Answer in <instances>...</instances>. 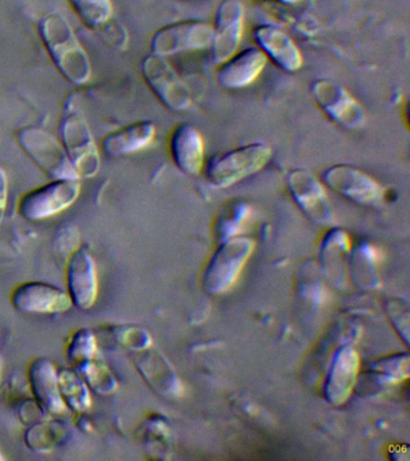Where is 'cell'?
Here are the masks:
<instances>
[{
    "mask_svg": "<svg viewBox=\"0 0 410 461\" xmlns=\"http://www.w3.org/2000/svg\"><path fill=\"white\" fill-rule=\"evenodd\" d=\"M39 34L53 63L68 81L84 85L91 78L87 53L66 18L59 14H46L39 23Z\"/></svg>",
    "mask_w": 410,
    "mask_h": 461,
    "instance_id": "obj_1",
    "label": "cell"
},
{
    "mask_svg": "<svg viewBox=\"0 0 410 461\" xmlns=\"http://www.w3.org/2000/svg\"><path fill=\"white\" fill-rule=\"evenodd\" d=\"M272 154L268 143L255 142L217 155L208 162V182L217 187L232 186L260 172L271 160Z\"/></svg>",
    "mask_w": 410,
    "mask_h": 461,
    "instance_id": "obj_2",
    "label": "cell"
},
{
    "mask_svg": "<svg viewBox=\"0 0 410 461\" xmlns=\"http://www.w3.org/2000/svg\"><path fill=\"white\" fill-rule=\"evenodd\" d=\"M59 131L64 149L78 176L88 178L96 176L100 167L98 147L84 115L74 107L71 100L64 111Z\"/></svg>",
    "mask_w": 410,
    "mask_h": 461,
    "instance_id": "obj_3",
    "label": "cell"
},
{
    "mask_svg": "<svg viewBox=\"0 0 410 461\" xmlns=\"http://www.w3.org/2000/svg\"><path fill=\"white\" fill-rule=\"evenodd\" d=\"M17 140L38 167L53 179H78L64 147L50 133L37 128H23L17 132Z\"/></svg>",
    "mask_w": 410,
    "mask_h": 461,
    "instance_id": "obj_4",
    "label": "cell"
},
{
    "mask_svg": "<svg viewBox=\"0 0 410 461\" xmlns=\"http://www.w3.org/2000/svg\"><path fill=\"white\" fill-rule=\"evenodd\" d=\"M214 27L205 21L186 20L174 22L158 29L150 40L152 53L159 57L192 52L211 47Z\"/></svg>",
    "mask_w": 410,
    "mask_h": 461,
    "instance_id": "obj_5",
    "label": "cell"
},
{
    "mask_svg": "<svg viewBox=\"0 0 410 461\" xmlns=\"http://www.w3.org/2000/svg\"><path fill=\"white\" fill-rule=\"evenodd\" d=\"M78 179H56L20 198L19 212L30 221H39L69 208L80 194Z\"/></svg>",
    "mask_w": 410,
    "mask_h": 461,
    "instance_id": "obj_6",
    "label": "cell"
},
{
    "mask_svg": "<svg viewBox=\"0 0 410 461\" xmlns=\"http://www.w3.org/2000/svg\"><path fill=\"white\" fill-rule=\"evenodd\" d=\"M142 75L157 99L171 111H185L192 104V94L164 57L150 54L142 61Z\"/></svg>",
    "mask_w": 410,
    "mask_h": 461,
    "instance_id": "obj_7",
    "label": "cell"
},
{
    "mask_svg": "<svg viewBox=\"0 0 410 461\" xmlns=\"http://www.w3.org/2000/svg\"><path fill=\"white\" fill-rule=\"evenodd\" d=\"M312 95L320 110L336 124L347 129L365 125L367 115L362 104L338 83L316 79L312 85Z\"/></svg>",
    "mask_w": 410,
    "mask_h": 461,
    "instance_id": "obj_8",
    "label": "cell"
},
{
    "mask_svg": "<svg viewBox=\"0 0 410 461\" xmlns=\"http://www.w3.org/2000/svg\"><path fill=\"white\" fill-rule=\"evenodd\" d=\"M246 9L241 0H222L215 10L212 60L222 64L239 50L244 34Z\"/></svg>",
    "mask_w": 410,
    "mask_h": 461,
    "instance_id": "obj_9",
    "label": "cell"
},
{
    "mask_svg": "<svg viewBox=\"0 0 410 461\" xmlns=\"http://www.w3.org/2000/svg\"><path fill=\"white\" fill-rule=\"evenodd\" d=\"M322 178L327 187L355 203L374 204L383 194L376 179L351 165L331 166L323 172Z\"/></svg>",
    "mask_w": 410,
    "mask_h": 461,
    "instance_id": "obj_10",
    "label": "cell"
},
{
    "mask_svg": "<svg viewBox=\"0 0 410 461\" xmlns=\"http://www.w3.org/2000/svg\"><path fill=\"white\" fill-rule=\"evenodd\" d=\"M12 304L21 312L62 313L73 305L68 292L53 285L31 281L14 288Z\"/></svg>",
    "mask_w": 410,
    "mask_h": 461,
    "instance_id": "obj_11",
    "label": "cell"
},
{
    "mask_svg": "<svg viewBox=\"0 0 410 461\" xmlns=\"http://www.w3.org/2000/svg\"><path fill=\"white\" fill-rule=\"evenodd\" d=\"M68 294L73 305L89 310L98 297V273L95 259L86 248L77 249L68 262Z\"/></svg>",
    "mask_w": 410,
    "mask_h": 461,
    "instance_id": "obj_12",
    "label": "cell"
},
{
    "mask_svg": "<svg viewBox=\"0 0 410 461\" xmlns=\"http://www.w3.org/2000/svg\"><path fill=\"white\" fill-rule=\"evenodd\" d=\"M258 49L279 68L296 72L304 65V57L294 40L282 29L271 24H262L253 31Z\"/></svg>",
    "mask_w": 410,
    "mask_h": 461,
    "instance_id": "obj_13",
    "label": "cell"
},
{
    "mask_svg": "<svg viewBox=\"0 0 410 461\" xmlns=\"http://www.w3.org/2000/svg\"><path fill=\"white\" fill-rule=\"evenodd\" d=\"M287 187L298 207L316 222H327L331 208L323 184L308 172L297 168L287 175Z\"/></svg>",
    "mask_w": 410,
    "mask_h": 461,
    "instance_id": "obj_14",
    "label": "cell"
},
{
    "mask_svg": "<svg viewBox=\"0 0 410 461\" xmlns=\"http://www.w3.org/2000/svg\"><path fill=\"white\" fill-rule=\"evenodd\" d=\"M268 64V58L257 47L240 50L223 61L218 68L219 85L226 89H242L257 81Z\"/></svg>",
    "mask_w": 410,
    "mask_h": 461,
    "instance_id": "obj_15",
    "label": "cell"
},
{
    "mask_svg": "<svg viewBox=\"0 0 410 461\" xmlns=\"http://www.w3.org/2000/svg\"><path fill=\"white\" fill-rule=\"evenodd\" d=\"M172 161L183 173L197 176L205 166V140L196 126L178 124L170 136Z\"/></svg>",
    "mask_w": 410,
    "mask_h": 461,
    "instance_id": "obj_16",
    "label": "cell"
},
{
    "mask_svg": "<svg viewBox=\"0 0 410 461\" xmlns=\"http://www.w3.org/2000/svg\"><path fill=\"white\" fill-rule=\"evenodd\" d=\"M253 250V241L247 238L232 240L223 245L212 263L210 272L207 274V286L210 290L221 291L229 287L239 276L244 261Z\"/></svg>",
    "mask_w": 410,
    "mask_h": 461,
    "instance_id": "obj_17",
    "label": "cell"
},
{
    "mask_svg": "<svg viewBox=\"0 0 410 461\" xmlns=\"http://www.w3.org/2000/svg\"><path fill=\"white\" fill-rule=\"evenodd\" d=\"M28 378L39 409L51 414H60L67 410L60 396L59 373L48 358L34 359L28 369Z\"/></svg>",
    "mask_w": 410,
    "mask_h": 461,
    "instance_id": "obj_18",
    "label": "cell"
},
{
    "mask_svg": "<svg viewBox=\"0 0 410 461\" xmlns=\"http://www.w3.org/2000/svg\"><path fill=\"white\" fill-rule=\"evenodd\" d=\"M156 132V125L152 122H132L107 135L102 142L103 149L110 157L136 153L153 142Z\"/></svg>",
    "mask_w": 410,
    "mask_h": 461,
    "instance_id": "obj_19",
    "label": "cell"
},
{
    "mask_svg": "<svg viewBox=\"0 0 410 461\" xmlns=\"http://www.w3.org/2000/svg\"><path fill=\"white\" fill-rule=\"evenodd\" d=\"M59 384L60 396L66 406L77 412H84L91 406L87 384L77 373L71 370L59 371Z\"/></svg>",
    "mask_w": 410,
    "mask_h": 461,
    "instance_id": "obj_20",
    "label": "cell"
},
{
    "mask_svg": "<svg viewBox=\"0 0 410 461\" xmlns=\"http://www.w3.org/2000/svg\"><path fill=\"white\" fill-rule=\"evenodd\" d=\"M87 27L96 29L105 24L114 14L111 0H68Z\"/></svg>",
    "mask_w": 410,
    "mask_h": 461,
    "instance_id": "obj_21",
    "label": "cell"
},
{
    "mask_svg": "<svg viewBox=\"0 0 410 461\" xmlns=\"http://www.w3.org/2000/svg\"><path fill=\"white\" fill-rule=\"evenodd\" d=\"M77 369V374L81 375V378L86 382V384L95 389L99 394H110L116 388V381L110 374L109 369L104 364L96 362L93 358L78 364Z\"/></svg>",
    "mask_w": 410,
    "mask_h": 461,
    "instance_id": "obj_22",
    "label": "cell"
},
{
    "mask_svg": "<svg viewBox=\"0 0 410 461\" xmlns=\"http://www.w3.org/2000/svg\"><path fill=\"white\" fill-rule=\"evenodd\" d=\"M356 357L351 351H344L341 356V364L334 367L333 373V400H344L348 395L351 384H354L356 371Z\"/></svg>",
    "mask_w": 410,
    "mask_h": 461,
    "instance_id": "obj_23",
    "label": "cell"
},
{
    "mask_svg": "<svg viewBox=\"0 0 410 461\" xmlns=\"http://www.w3.org/2000/svg\"><path fill=\"white\" fill-rule=\"evenodd\" d=\"M248 215H250V207L246 203L232 202V203L226 204L224 211L221 212L218 216L215 233L221 240L232 236L239 232L241 227L246 222Z\"/></svg>",
    "mask_w": 410,
    "mask_h": 461,
    "instance_id": "obj_24",
    "label": "cell"
},
{
    "mask_svg": "<svg viewBox=\"0 0 410 461\" xmlns=\"http://www.w3.org/2000/svg\"><path fill=\"white\" fill-rule=\"evenodd\" d=\"M66 429L62 424L44 423L34 425L27 432L26 441L30 448L44 452V450H51L52 447L63 438Z\"/></svg>",
    "mask_w": 410,
    "mask_h": 461,
    "instance_id": "obj_25",
    "label": "cell"
},
{
    "mask_svg": "<svg viewBox=\"0 0 410 461\" xmlns=\"http://www.w3.org/2000/svg\"><path fill=\"white\" fill-rule=\"evenodd\" d=\"M96 337L91 330H81L71 337L69 346H68V360L74 366L92 359L96 355Z\"/></svg>",
    "mask_w": 410,
    "mask_h": 461,
    "instance_id": "obj_26",
    "label": "cell"
},
{
    "mask_svg": "<svg viewBox=\"0 0 410 461\" xmlns=\"http://www.w3.org/2000/svg\"><path fill=\"white\" fill-rule=\"evenodd\" d=\"M9 182L5 169L0 167V225L5 218L6 204H8Z\"/></svg>",
    "mask_w": 410,
    "mask_h": 461,
    "instance_id": "obj_27",
    "label": "cell"
},
{
    "mask_svg": "<svg viewBox=\"0 0 410 461\" xmlns=\"http://www.w3.org/2000/svg\"><path fill=\"white\" fill-rule=\"evenodd\" d=\"M277 2L284 4V5H295V4L301 3L302 0H277Z\"/></svg>",
    "mask_w": 410,
    "mask_h": 461,
    "instance_id": "obj_28",
    "label": "cell"
},
{
    "mask_svg": "<svg viewBox=\"0 0 410 461\" xmlns=\"http://www.w3.org/2000/svg\"><path fill=\"white\" fill-rule=\"evenodd\" d=\"M5 459V457H3L2 454H0V460H3Z\"/></svg>",
    "mask_w": 410,
    "mask_h": 461,
    "instance_id": "obj_29",
    "label": "cell"
}]
</instances>
